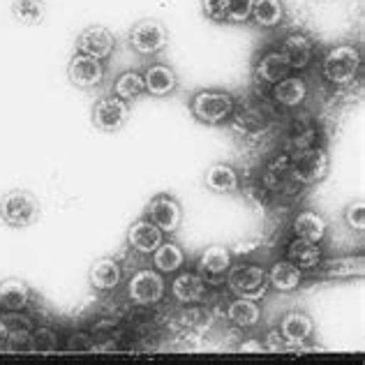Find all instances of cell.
I'll return each mask as SVG.
<instances>
[{
  "label": "cell",
  "mask_w": 365,
  "mask_h": 365,
  "mask_svg": "<svg viewBox=\"0 0 365 365\" xmlns=\"http://www.w3.org/2000/svg\"><path fill=\"white\" fill-rule=\"evenodd\" d=\"M319 268V275L324 280H349V277H361L365 273V262L363 257H333L329 262H324L317 266Z\"/></svg>",
  "instance_id": "21"
},
{
  "label": "cell",
  "mask_w": 365,
  "mask_h": 365,
  "mask_svg": "<svg viewBox=\"0 0 365 365\" xmlns=\"http://www.w3.org/2000/svg\"><path fill=\"white\" fill-rule=\"evenodd\" d=\"M229 0H201V14L210 24H227Z\"/></svg>",
  "instance_id": "34"
},
{
  "label": "cell",
  "mask_w": 365,
  "mask_h": 365,
  "mask_svg": "<svg viewBox=\"0 0 365 365\" xmlns=\"http://www.w3.org/2000/svg\"><path fill=\"white\" fill-rule=\"evenodd\" d=\"M287 16V9L282 0H252V16L259 28H277Z\"/></svg>",
  "instance_id": "28"
},
{
  "label": "cell",
  "mask_w": 365,
  "mask_h": 365,
  "mask_svg": "<svg viewBox=\"0 0 365 365\" xmlns=\"http://www.w3.org/2000/svg\"><path fill=\"white\" fill-rule=\"evenodd\" d=\"M303 271L299 266H294L289 259L287 262H275L268 268V287L280 294H292L301 287Z\"/></svg>",
  "instance_id": "23"
},
{
  "label": "cell",
  "mask_w": 365,
  "mask_h": 365,
  "mask_svg": "<svg viewBox=\"0 0 365 365\" xmlns=\"http://www.w3.org/2000/svg\"><path fill=\"white\" fill-rule=\"evenodd\" d=\"M204 182L206 190H210L213 195H234L241 187V176H238L236 167L227 165V162H215L206 169Z\"/></svg>",
  "instance_id": "18"
},
{
  "label": "cell",
  "mask_w": 365,
  "mask_h": 365,
  "mask_svg": "<svg viewBox=\"0 0 365 365\" xmlns=\"http://www.w3.org/2000/svg\"><path fill=\"white\" fill-rule=\"evenodd\" d=\"M252 16V0H229L227 24H247Z\"/></svg>",
  "instance_id": "36"
},
{
  "label": "cell",
  "mask_w": 365,
  "mask_h": 365,
  "mask_svg": "<svg viewBox=\"0 0 365 365\" xmlns=\"http://www.w3.org/2000/svg\"><path fill=\"white\" fill-rule=\"evenodd\" d=\"M273 100L287 109H296L307 100V81L299 74H287L284 79L273 83Z\"/></svg>",
  "instance_id": "19"
},
{
  "label": "cell",
  "mask_w": 365,
  "mask_h": 365,
  "mask_svg": "<svg viewBox=\"0 0 365 365\" xmlns=\"http://www.w3.org/2000/svg\"><path fill=\"white\" fill-rule=\"evenodd\" d=\"M264 349H268V351H289V349H287V342L282 340L280 331L268 333V342L264 344Z\"/></svg>",
  "instance_id": "38"
},
{
  "label": "cell",
  "mask_w": 365,
  "mask_h": 365,
  "mask_svg": "<svg viewBox=\"0 0 365 365\" xmlns=\"http://www.w3.org/2000/svg\"><path fill=\"white\" fill-rule=\"evenodd\" d=\"M7 331H9V326L5 319H0V351H3L5 347V338H7Z\"/></svg>",
  "instance_id": "40"
},
{
  "label": "cell",
  "mask_w": 365,
  "mask_h": 365,
  "mask_svg": "<svg viewBox=\"0 0 365 365\" xmlns=\"http://www.w3.org/2000/svg\"><path fill=\"white\" fill-rule=\"evenodd\" d=\"M88 280L95 292H113L123 280V268L113 257H102L91 266Z\"/></svg>",
  "instance_id": "20"
},
{
  "label": "cell",
  "mask_w": 365,
  "mask_h": 365,
  "mask_svg": "<svg viewBox=\"0 0 365 365\" xmlns=\"http://www.w3.org/2000/svg\"><path fill=\"white\" fill-rule=\"evenodd\" d=\"M227 284L238 299H264L268 289V271L259 264H238L229 271Z\"/></svg>",
  "instance_id": "4"
},
{
  "label": "cell",
  "mask_w": 365,
  "mask_h": 365,
  "mask_svg": "<svg viewBox=\"0 0 365 365\" xmlns=\"http://www.w3.org/2000/svg\"><path fill=\"white\" fill-rule=\"evenodd\" d=\"M197 264L201 268V273L206 275H225L232 268V252L225 245H208L206 250H201V255L197 259Z\"/></svg>",
  "instance_id": "27"
},
{
  "label": "cell",
  "mask_w": 365,
  "mask_h": 365,
  "mask_svg": "<svg viewBox=\"0 0 365 365\" xmlns=\"http://www.w3.org/2000/svg\"><path fill=\"white\" fill-rule=\"evenodd\" d=\"M277 331H280L282 340L287 342V349L296 351V349H303L307 340H312L317 326H314V319L307 312L292 310L280 319Z\"/></svg>",
  "instance_id": "10"
},
{
  "label": "cell",
  "mask_w": 365,
  "mask_h": 365,
  "mask_svg": "<svg viewBox=\"0 0 365 365\" xmlns=\"http://www.w3.org/2000/svg\"><path fill=\"white\" fill-rule=\"evenodd\" d=\"M227 319L238 329H252L262 322V305L252 299H236L227 305Z\"/></svg>",
  "instance_id": "26"
},
{
  "label": "cell",
  "mask_w": 365,
  "mask_h": 365,
  "mask_svg": "<svg viewBox=\"0 0 365 365\" xmlns=\"http://www.w3.org/2000/svg\"><path fill=\"white\" fill-rule=\"evenodd\" d=\"M146 217L153 225H158L165 234H176L182 222V206L176 197L158 195L150 199V204L146 208Z\"/></svg>",
  "instance_id": "11"
},
{
  "label": "cell",
  "mask_w": 365,
  "mask_h": 365,
  "mask_svg": "<svg viewBox=\"0 0 365 365\" xmlns=\"http://www.w3.org/2000/svg\"><path fill=\"white\" fill-rule=\"evenodd\" d=\"M238 349H241V351H264V344H262V342L250 340V342H243Z\"/></svg>",
  "instance_id": "39"
},
{
  "label": "cell",
  "mask_w": 365,
  "mask_h": 365,
  "mask_svg": "<svg viewBox=\"0 0 365 365\" xmlns=\"http://www.w3.org/2000/svg\"><path fill=\"white\" fill-rule=\"evenodd\" d=\"M331 158L329 150L322 146H307L301 148L292 160V174L303 185H317L329 176Z\"/></svg>",
  "instance_id": "5"
},
{
  "label": "cell",
  "mask_w": 365,
  "mask_h": 365,
  "mask_svg": "<svg viewBox=\"0 0 365 365\" xmlns=\"http://www.w3.org/2000/svg\"><path fill=\"white\" fill-rule=\"evenodd\" d=\"M0 310H3V307H0Z\"/></svg>",
  "instance_id": "41"
},
{
  "label": "cell",
  "mask_w": 365,
  "mask_h": 365,
  "mask_svg": "<svg viewBox=\"0 0 365 365\" xmlns=\"http://www.w3.org/2000/svg\"><path fill=\"white\" fill-rule=\"evenodd\" d=\"M287 259H289L294 266H299L301 271H314L324 259L322 245L314 243V241H305V238L294 236V241L289 243V247H287Z\"/></svg>",
  "instance_id": "24"
},
{
  "label": "cell",
  "mask_w": 365,
  "mask_h": 365,
  "mask_svg": "<svg viewBox=\"0 0 365 365\" xmlns=\"http://www.w3.org/2000/svg\"><path fill=\"white\" fill-rule=\"evenodd\" d=\"M65 349L67 351H95L98 349V344H95L93 335L86 333V331H74L67 335L65 340Z\"/></svg>",
  "instance_id": "37"
},
{
  "label": "cell",
  "mask_w": 365,
  "mask_h": 365,
  "mask_svg": "<svg viewBox=\"0 0 365 365\" xmlns=\"http://www.w3.org/2000/svg\"><path fill=\"white\" fill-rule=\"evenodd\" d=\"M31 338H33V351L37 354H49L61 347L58 333H56L51 326H35L31 331Z\"/></svg>",
  "instance_id": "33"
},
{
  "label": "cell",
  "mask_w": 365,
  "mask_h": 365,
  "mask_svg": "<svg viewBox=\"0 0 365 365\" xmlns=\"http://www.w3.org/2000/svg\"><path fill=\"white\" fill-rule=\"evenodd\" d=\"M277 51H280L284 56V61L289 63L292 72L294 70L301 72V70H305V67L314 61L317 46H314V40H312L310 35H305V33H289V35L282 37V42H280V46H277Z\"/></svg>",
  "instance_id": "13"
},
{
  "label": "cell",
  "mask_w": 365,
  "mask_h": 365,
  "mask_svg": "<svg viewBox=\"0 0 365 365\" xmlns=\"http://www.w3.org/2000/svg\"><path fill=\"white\" fill-rule=\"evenodd\" d=\"M192 116L204 125H222L234 116L236 100L222 88H204L192 95Z\"/></svg>",
  "instance_id": "2"
},
{
  "label": "cell",
  "mask_w": 365,
  "mask_h": 365,
  "mask_svg": "<svg viewBox=\"0 0 365 365\" xmlns=\"http://www.w3.org/2000/svg\"><path fill=\"white\" fill-rule=\"evenodd\" d=\"M143 93H146V86H143V74L137 72V70H128V72H123V74L116 76L111 95H116V98L132 104L134 100H139Z\"/></svg>",
  "instance_id": "31"
},
{
  "label": "cell",
  "mask_w": 365,
  "mask_h": 365,
  "mask_svg": "<svg viewBox=\"0 0 365 365\" xmlns=\"http://www.w3.org/2000/svg\"><path fill=\"white\" fill-rule=\"evenodd\" d=\"M169 31L158 19H143L137 21L130 31V46L139 56H158L167 49Z\"/></svg>",
  "instance_id": "6"
},
{
  "label": "cell",
  "mask_w": 365,
  "mask_h": 365,
  "mask_svg": "<svg viewBox=\"0 0 365 365\" xmlns=\"http://www.w3.org/2000/svg\"><path fill=\"white\" fill-rule=\"evenodd\" d=\"M182 264H185V252H182L178 243L162 241L155 252H153V268L160 273H178Z\"/></svg>",
  "instance_id": "29"
},
{
  "label": "cell",
  "mask_w": 365,
  "mask_h": 365,
  "mask_svg": "<svg viewBox=\"0 0 365 365\" xmlns=\"http://www.w3.org/2000/svg\"><path fill=\"white\" fill-rule=\"evenodd\" d=\"M206 294H208L206 280L199 273L182 271L174 277V282H171V296H174V299L182 305L201 303L206 299Z\"/></svg>",
  "instance_id": "16"
},
{
  "label": "cell",
  "mask_w": 365,
  "mask_h": 365,
  "mask_svg": "<svg viewBox=\"0 0 365 365\" xmlns=\"http://www.w3.org/2000/svg\"><path fill=\"white\" fill-rule=\"evenodd\" d=\"M287 74H292V67L289 63L284 61V56L277 51V49H271L262 53L255 63V79L262 81V83H268L273 86L280 79H284Z\"/></svg>",
  "instance_id": "22"
},
{
  "label": "cell",
  "mask_w": 365,
  "mask_h": 365,
  "mask_svg": "<svg viewBox=\"0 0 365 365\" xmlns=\"http://www.w3.org/2000/svg\"><path fill=\"white\" fill-rule=\"evenodd\" d=\"M5 322L9 326V331H7L3 351H7V354H28V351H33V338H31L33 326L12 322V317H9V314L5 317Z\"/></svg>",
  "instance_id": "30"
},
{
  "label": "cell",
  "mask_w": 365,
  "mask_h": 365,
  "mask_svg": "<svg viewBox=\"0 0 365 365\" xmlns=\"http://www.w3.org/2000/svg\"><path fill=\"white\" fill-rule=\"evenodd\" d=\"M344 222H347L349 229H354L356 234H363L365 229V204L363 199H356L354 204H349L344 208Z\"/></svg>",
  "instance_id": "35"
},
{
  "label": "cell",
  "mask_w": 365,
  "mask_h": 365,
  "mask_svg": "<svg viewBox=\"0 0 365 365\" xmlns=\"http://www.w3.org/2000/svg\"><path fill=\"white\" fill-rule=\"evenodd\" d=\"M74 46L79 53L107 61L109 56L116 51V37H113V33L104 26H88L79 33Z\"/></svg>",
  "instance_id": "12"
},
{
  "label": "cell",
  "mask_w": 365,
  "mask_h": 365,
  "mask_svg": "<svg viewBox=\"0 0 365 365\" xmlns=\"http://www.w3.org/2000/svg\"><path fill=\"white\" fill-rule=\"evenodd\" d=\"M363 56L356 44H335L322 61L324 79L333 86H349L361 74Z\"/></svg>",
  "instance_id": "1"
},
{
  "label": "cell",
  "mask_w": 365,
  "mask_h": 365,
  "mask_svg": "<svg viewBox=\"0 0 365 365\" xmlns=\"http://www.w3.org/2000/svg\"><path fill=\"white\" fill-rule=\"evenodd\" d=\"M42 217V206L28 190H12L0 199V220L12 229L33 227Z\"/></svg>",
  "instance_id": "3"
},
{
  "label": "cell",
  "mask_w": 365,
  "mask_h": 365,
  "mask_svg": "<svg viewBox=\"0 0 365 365\" xmlns=\"http://www.w3.org/2000/svg\"><path fill=\"white\" fill-rule=\"evenodd\" d=\"M292 229H294V236L305 238V241L322 243L326 232H329V222L324 220V215L314 213V210H303V213L294 217Z\"/></svg>",
  "instance_id": "25"
},
{
  "label": "cell",
  "mask_w": 365,
  "mask_h": 365,
  "mask_svg": "<svg viewBox=\"0 0 365 365\" xmlns=\"http://www.w3.org/2000/svg\"><path fill=\"white\" fill-rule=\"evenodd\" d=\"M35 294L24 280L9 277V280L0 282V307L7 312H24L33 305Z\"/></svg>",
  "instance_id": "17"
},
{
  "label": "cell",
  "mask_w": 365,
  "mask_h": 365,
  "mask_svg": "<svg viewBox=\"0 0 365 365\" xmlns=\"http://www.w3.org/2000/svg\"><path fill=\"white\" fill-rule=\"evenodd\" d=\"M44 0H14L12 3V16L21 26H40L44 21Z\"/></svg>",
  "instance_id": "32"
},
{
  "label": "cell",
  "mask_w": 365,
  "mask_h": 365,
  "mask_svg": "<svg viewBox=\"0 0 365 365\" xmlns=\"http://www.w3.org/2000/svg\"><path fill=\"white\" fill-rule=\"evenodd\" d=\"M104 74H107L104 61L79 53V51H74L70 65H67V79H70L72 86H76V88H81V91H91V88L102 86Z\"/></svg>",
  "instance_id": "9"
},
{
  "label": "cell",
  "mask_w": 365,
  "mask_h": 365,
  "mask_svg": "<svg viewBox=\"0 0 365 365\" xmlns=\"http://www.w3.org/2000/svg\"><path fill=\"white\" fill-rule=\"evenodd\" d=\"M130 120V102L116 95H104L93 107V125L100 132H118Z\"/></svg>",
  "instance_id": "8"
},
{
  "label": "cell",
  "mask_w": 365,
  "mask_h": 365,
  "mask_svg": "<svg viewBox=\"0 0 365 365\" xmlns=\"http://www.w3.org/2000/svg\"><path fill=\"white\" fill-rule=\"evenodd\" d=\"M165 292H167V282L155 268H139L128 280V294L134 305H143V307L158 305L165 299Z\"/></svg>",
  "instance_id": "7"
},
{
  "label": "cell",
  "mask_w": 365,
  "mask_h": 365,
  "mask_svg": "<svg viewBox=\"0 0 365 365\" xmlns=\"http://www.w3.org/2000/svg\"><path fill=\"white\" fill-rule=\"evenodd\" d=\"M141 74H143L146 93L153 95V98H169L178 88V74L167 63H153Z\"/></svg>",
  "instance_id": "15"
},
{
  "label": "cell",
  "mask_w": 365,
  "mask_h": 365,
  "mask_svg": "<svg viewBox=\"0 0 365 365\" xmlns=\"http://www.w3.org/2000/svg\"><path fill=\"white\" fill-rule=\"evenodd\" d=\"M125 241H128V245L132 250H137L139 255H153L158 250V245L165 241V232L143 215L137 220V222L130 225Z\"/></svg>",
  "instance_id": "14"
}]
</instances>
